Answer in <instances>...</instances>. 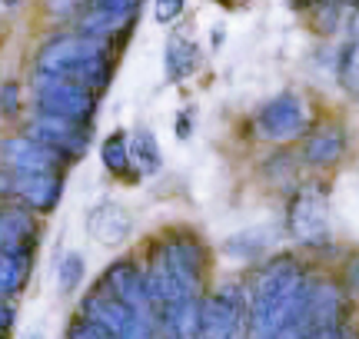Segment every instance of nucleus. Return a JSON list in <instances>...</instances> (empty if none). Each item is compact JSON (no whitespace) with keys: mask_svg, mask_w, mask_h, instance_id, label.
<instances>
[{"mask_svg":"<svg viewBox=\"0 0 359 339\" xmlns=\"http://www.w3.org/2000/svg\"><path fill=\"white\" fill-rule=\"evenodd\" d=\"M309 279L293 256H273L259 266L250 289V339H280L306 300Z\"/></svg>","mask_w":359,"mask_h":339,"instance_id":"obj_1","label":"nucleus"},{"mask_svg":"<svg viewBox=\"0 0 359 339\" xmlns=\"http://www.w3.org/2000/svg\"><path fill=\"white\" fill-rule=\"evenodd\" d=\"M143 273H147V289L156 313L173 303L200 300L206 279V249L200 247L196 236L177 233L150 253Z\"/></svg>","mask_w":359,"mask_h":339,"instance_id":"obj_2","label":"nucleus"},{"mask_svg":"<svg viewBox=\"0 0 359 339\" xmlns=\"http://www.w3.org/2000/svg\"><path fill=\"white\" fill-rule=\"evenodd\" d=\"M34 74L60 77L87 87L90 93H103L114 77V60H110V47L100 40L80 37V34H57L40 47Z\"/></svg>","mask_w":359,"mask_h":339,"instance_id":"obj_3","label":"nucleus"},{"mask_svg":"<svg viewBox=\"0 0 359 339\" xmlns=\"http://www.w3.org/2000/svg\"><path fill=\"white\" fill-rule=\"evenodd\" d=\"M200 339H250V289L243 283H219L203 296Z\"/></svg>","mask_w":359,"mask_h":339,"instance_id":"obj_4","label":"nucleus"},{"mask_svg":"<svg viewBox=\"0 0 359 339\" xmlns=\"http://www.w3.org/2000/svg\"><path fill=\"white\" fill-rule=\"evenodd\" d=\"M34 106L43 117H60V120H74V123H90L97 113V93H90L80 83L60 77H43L34 74Z\"/></svg>","mask_w":359,"mask_h":339,"instance_id":"obj_5","label":"nucleus"},{"mask_svg":"<svg viewBox=\"0 0 359 339\" xmlns=\"http://www.w3.org/2000/svg\"><path fill=\"white\" fill-rule=\"evenodd\" d=\"M286 230L299 247H326L330 243V203L316 183L299 186L286 209Z\"/></svg>","mask_w":359,"mask_h":339,"instance_id":"obj_6","label":"nucleus"},{"mask_svg":"<svg viewBox=\"0 0 359 339\" xmlns=\"http://www.w3.org/2000/svg\"><path fill=\"white\" fill-rule=\"evenodd\" d=\"M309 127V106L299 93H280L259 106L257 113V130L273 144L293 140Z\"/></svg>","mask_w":359,"mask_h":339,"instance_id":"obj_7","label":"nucleus"},{"mask_svg":"<svg viewBox=\"0 0 359 339\" xmlns=\"http://www.w3.org/2000/svg\"><path fill=\"white\" fill-rule=\"evenodd\" d=\"M100 289H107L110 296L127 306L130 313L143 316V319H154L156 323V310H154V300H150V289H147V273H143L140 263L133 260H116L103 279L97 283Z\"/></svg>","mask_w":359,"mask_h":339,"instance_id":"obj_8","label":"nucleus"},{"mask_svg":"<svg viewBox=\"0 0 359 339\" xmlns=\"http://www.w3.org/2000/svg\"><path fill=\"white\" fill-rule=\"evenodd\" d=\"M0 163L7 173H17V177H40V173H60L67 160L60 153H53L50 146L20 133V137L0 140Z\"/></svg>","mask_w":359,"mask_h":339,"instance_id":"obj_9","label":"nucleus"},{"mask_svg":"<svg viewBox=\"0 0 359 339\" xmlns=\"http://www.w3.org/2000/svg\"><path fill=\"white\" fill-rule=\"evenodd\" d=\"M27 137L43 146H50L53 153H60L64 160H77L87 153L90 146V123H74V120L37 113L27 123Z\"/></svg>","mask_w":359,"mask_h":339,"instance_id":"obj_10","label":"nucleus"},{"mask_svg":"<svg viewBox=\"0 0 359 339\" xmlns=\"http://www.w3.org/2000/svg\"><path fill=\"white\" fill-rule=\"evenodd\" d=\"M133 13H140V4L133 0H97L87 4L77 17V34L90 40H114L120 30H127L133 24Z\"/></svg>","mask_w":359,"mask_h":339,"instance_id":"obj_11","label":"nucleus"},{"mask_svg":"<svg viewBox=\"0 0 359 339\" xmlns=\"http://www.w3.org/2000/svg\"><path fill=\"white\" fill-rule=\"evenodd\" d=\"M80 316L90 319V323H97V326H103L107 333H114L116 339H123L130 329L143 319V316L130 313L123 303L116 300V296H110V293L100 289V286H93L87 296H83V303H80Z\"/></svg>","mask_w":359,"mask_h":339,"instance_id":"obj_12","label":"nucleus"},{"mask_svg":"<svg viewBox=\"0 0 359 339\" xmlns=\"http://www.w3.org/2000/svg\"><path fill=\"white\" fill-rule=\"evenodd\" d=\"M87 233L100 243V247H123L133 233V213L123 203L103 200L97 207L87 209Z\"/></svg>","mask_w":359,"mask_h":339,"instance_id":"obj_13","label":"nucleus"},{"mask_svg":"<svg viewBox=\"0 0 359 339\" xmlns=\"http://www.w3.org/2000/svg\"><path fill=\"white\" fill-rule=\"evenodd\" d=\"M64 196V177L60 173H40V177H17L13 173V200H20L24 209L47 213Z\"/></svg>","mask_w":359,"mask_h":339,"instance_id":"obj_14","label":"nucleus"},{"mask_svg":"<svg viewBox=\"0 0 359 339\" xmlns=\"http://www.w3.org/2000/svg\"><path fill=\"white\" fill-rule=\"evenodd\" d=\"M156 329H160V339H200V333H203V296L160 310Z\"/></svg>","mask_w":359,"mask_h":339,"instance_id":"obj_15","label":"nucleus"},{"mask_svg":"<svg viewBox=\"0 0 359 339\" xmlns=\"http://www.w3.org/2000/svg\"><path fill=\"white\" fill-rule=\"evenodd\" d=\"M346 153V130L339 123H320L313 127L303 144V160L309 167H333Z\"/></svg>","mask_w":359,"mask_h":339,"instance_id":"obj_16","label":"nucleus"},{"mask_svg":"<svg viewBox=\"0 0 359 339\" xmlns=\"http://www.w3.org/2000/svg\"><path fill=\"white\" fill-rule=\"evenodd\" d=\"M200 47H196V40H190L187 34H173L167 40V47H163V74H167L170 83H180V80H187L196 74V67H200Z\"/></svg>","mask_w":359,"mask_h":339,"instance_id":"obj_17","label":"nucleus"},{"mask_svg":"<svg viewBox=\"0 0 359 339\" xmlns=\"http://www.w3.org/2000/svg\"><path fill=\"white\" fill-rule=\"evenodd\" d=\"M34 270V247L4 249L0 253V300H11L27 286Z\"/></svg>","mask_w":359,"mask_h":339,"instance_id":"obj_18","label":"nucleus"},{"mask_svg":"<svg viewBox=\"0 0 359 339\" xmlns=\"http://www.w3.org/2000/svg\"><path fill=\"white\" fill-rule=\"evenodd\" d=\"M130 163H133V173L137 177H154L163 167V153H160V144L150 127H137L130 133Z\"/></svg>","mask_w":359,"mask_h":339,"instance_id":"obj_19","label":"nucleus"},{"mask_svg":"<svg viewBox=\"0 0 359 339\" xmlns=\"http://www.w3.org/2000/svg\"><path fill=\"white\" fill-rule=\"evenodd\" d=\"M269 247H273V236H269L266 226L240 230V233H233L230 240H223V253L233 256V260H259V256L269 253Z\"/></svg>","mask_w":359,"mask_h":339,"instance_id":"obj_20","label":"nucleus"},{"mask_svg":"<svg viewBox=\"0 0 359 339\" xmlns=\"http://www.w3.org/2000/svg\"><path fill=\"white\" fill-rule=\"evenodd\" d=\"M100 160L114 177H130V173H133V163H130V137L127 133L123 130L110 133L100 144Z\"/></svg>","mask_w":359,"mask_h":339,"instance_id":"obj_21","label":"nucleus"},{"mask_svg":"<svg viewBox=\"0 0 359 339\" xmlns=\"http://www.w3.org/2000/svg\"><path fill=\"white\" fill-rule=\"evenodd\" d=\"M83 273H87V266H83V256L80 253H67L60 266H57V289L60 293H74V289L83 283Z\"/></svg>","mask_w":359,"mask_h":339,"instance_id":"obj_22","label":"nucleus"},{"mask_svg":"<svg viewBox=\"0 0 359 339\" xmlns=\"http://www.w3.org/2000/svg\"><path fill=\"white\" fill-rule=\"evenodd\" d=\"M343 4H320L316 7V17H313V27H316V34L320 37H333L339 24H343Z\"/></svg>","mask_w":359,"mask_h":339,"instance_id":"obj_23","label":"nucleus"},{"mask_svg":"<svg viewBox=\"0 0 359 339\" xmlns=\"http://www.w3.org/2000/svg\"><path fill=\"white\" fill-rule=\"evenodd\" d=\"M20 87L17 83H0V117L4 120H17L20 117Z\"/></svg>","mask_w":359,"mask_h":339,"instance_id":"obj_24","label":"nucleus"},{"mask_svg":"<svg viewBox=\"0 0 359 339\" xmlns=\"http://www.w3.org/2000/svg\"><path fill=\"white\" fill-rule=\"evenodd\" d=\"M67 339H116V336L107 333L103 326H97V323L83 319V316H77V319L70 323V329H67Z\"/></svg>","mask_w":359,"mask_h":339,"instance_id":"obj_25","label":"nucleus"},{"mask_svg":"<svg viewBox=\"0 0 359 339\" xmlns=\"http://www.w3.org/2000/svg\"><path fill=\"white\" fill-rule=\"evenodd\" d=\"M183 0H160V4H154V20L156 24H173L180 13H183Z\"/></svg>","mask_w":359,"mask_h":339,"instance_id":"obj_26","label":"nucleus"},{"mask_svg":"<svg viewBox=\"0 0 359 339\" xmlns=\"http://www.w3.org/2000/svg\"><path fill=\"white\" fill-rule=\"evenodd\" d=\"M193 117H196V113H193L190 106H183V110L177 113V137H180V140H190V133H193Z\"/></svg>","mask_w":359,"mask_h":339,"instance_id":"obj_27","label":"nucleus"},{"mask_svg":"<svg viewBox=\"0 0 359 339\" xmlns=\"http://www.w3.org/2000/svg\"><path fill=\"white\" fill-rule=\"evenodd\" d=\"M13 319H17V310H13V303H11V300H0V329H4V333H11Z\"/></svg>","mask_w":359,"mask_h":339,"instance_id":"obj_28","label":"nucleus"},{"mask_svg":"<svg viewBox=\"0 0 359 339\" xmlns=\"http://www.w3.org/2000/svg\"><path fill=\"white\" fill-rule=\"evenodd\" d=\"M343 333V326H333V329H313V333H306L303 339H336Z\"/></svg>","mask_w":359,"mask_h":339,"instance_id":"obj_29","label":"nucleus"},{"mask_svg":"<svg viewBox=\"0 0 359 339\" xmlns=\"http://www.w3.org/2000/svg\"><path fill=\"white\" fill-rule=\"evenodd\" d=\"M346 279H349V289H359V256L353 263H349V273H346Z\"/></svg>","mask_w":359,"mask_h":339,"instance_id":"obj_30","label":"nucleus"},{"mask_svg":"<svg viewBox=\"0 0 359 339\" xmlns=\"http://www.w3.org/2000/svg\"><path fill=\"white\" fill-rule=\"evenodd\" d=\"M223 37H226V27L213 24V43H210V47H213V50H219V47H223Z\"/></svg>","mask_w":359,"mask_h":339,"instance_id":"obj_31","label":"nucleus"},{"mask_svg":"<svg viewBox=\"0 0 359 339\" xmlns=\"http://www.w3.org/2000/svg\"><path fill=\"white\" fill-rule=\"evenodd\" d=\"M0 247H4V207H0Z\"/></svg>","mask_w":359,"mask_h":339,"instance_id":"obj_32","label":"nucleus"},{"mask_svg":"<svg viewBox=\"0 0 359 339\" xmlns=\"http://www.w3.org/2000/svg\"><path fill=\"white\" fill-rule=\"evenodd\" d=\"M24 339H43V336H40V333H30V336H24Z\"/></svg>","mask_w":359,"mask_h":339,"instance_id":"obj_33","label":"nucleus"},{"mask_svg":"<svg viewBox=\"0 0 359 339\" xmlns=\"http://www.w3.org/2000/svg\"><path fill=\"white\" fill-rule=\"evenodd\" d=\"M0 339H7V333H4V329H0Z\"/></svg>","mask_w":359,"mask_h":339,"instance_id":"obj_34","label":"nucleus"}]
</instances>
